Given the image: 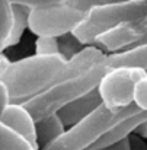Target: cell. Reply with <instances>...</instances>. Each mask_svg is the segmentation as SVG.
<instances>
[{"mask_svg": "<svg viewBox=\"0 0 147 150\" xmlns=\"http://www.w3.org/2000/svg\"><path fill=\"white\" fill-rule=\"evenodd\" d=\"M64 63L66 58L61 54H35L10 63L0 74V80L7 88L10 103H23L49 88Z\"/></svg>", "mask_w": 147, "mask_h": 150, "instance_id": "obj_1", "label": "cell"}, {"mask_svg": "<svg viewBox=\"0 0 147 150\" xmlns=\"http://www.w3.org/2000/svg\"><path fill=\"white\" fill-rule=\"evenodd\" d=\"M108 70L109 69L106 67L103 60L88 73L73 79L52 83L45 91H42L41 93H38L31 99L25 100L20 105L32 115L35 122L41 121L47 117L57 114L61 108H64L70 102L96 89L100 79L106 74Z\"/></svg>", "mask_w": 147, "mask_h": 150, "instance_id": "obj_2", "label": "cell"}, {"mask_svg": "<svg viewBox=\"0 0 147 150\" xmlns=\"http://www.w3.org/2000/svg\"><path fill=\"white\" fill-rule=\"evenodd\" d=\"M139 108L131 103L121 109H109L100 105L86 118L69 127L55 142L41 150H86L105 136L118 122L136 114Z\"/></svg>", "mask_w": 147, "mask_h": 150, "instance_id": "obj_3", "label": "cell"}, {"mask_svg": "<svg viewBox=\"0 0 147 150\" xmlns=\"http://www.w3.org/2000/svg\"><path fill=\"white\" fill-rule=\"evenodd\" d=\"M147 16V0H127L119 4L99 6L92 9L71 32L82 45H95L106 31Z\"/></svg>", "mask_w": 147, "mask_h": 150, "instance_id": "obj_4", "label": "cell"}, {"mask_svg": "<svg viewBox=\"0 0 147 150\" xmlns=\"http://www.w3.org/2000/svg\"><path fill=\"white\" fill-rule=\"evenodd\" d=\"M85 16V13L67 4L32 9L28 18V29L37 37L61 38L71 34Z\"/></svg>", "mask_w": 147, "mask_h": 150, "instance_id": "obj_5", "label": "cell"}, {"mask_svg": "<svg viewBox=\"0 0 147 150\" xmlns=\"http://www.w3.org/2000/svg\"><path fill=\"white\" fill-rule=\"evenodd\" d=\"M144 77H147V71L143 69H109L98 85L102 105L109 109H121L131 105L134 86Z\"/></svg>", "mask_w": 147, "mask_h": 150, "instance_id": "obj_6", "label": "cell"}, {"mask_svg": "<svg viewBox=\"0 0 147 150\" xmlns=\"http://www.w3.org/2000/svg\"><path fill=\"white\" fill-rule=\"evenodd\" d=\"M147 38V16L143 19L118 25L105 34H102L96 40V47L108 52H117L118 50H124L134 42Z\"/></svg>", "mask_w": 147, "mask_h": 150, "instance_id": "obj_7", "label": "cell"}, {"mask_svg": "<svg viewBox=\"0 0 147 150\" xmlns=\"http://www.w3.org/2000/svg\"><path fill=\"white\" fill-rule=\"evenodd\" d=\"M105 58L106 54L103 50H100L96 45H86L64 63L54 83L82 76L92 70L95 66H98L99 63H102Z\"/></svg>", "mask_w": 147, "mask_h": 150, "instance_id": "obj_8", "label": "cell"}, {"mask_svg": "<svg viewBox=\"0 0 147 150\" xmlns=\"http://www.w3.org/2000/svg\"><path fill=\"white\" fill-rule=\"evenodd\" d=\"M0 122L23 137L35 150H40L37 143L35 120L20 103H9L0 115Z\"/></svg>", "mask_w": 147, "mask_h": 150, "instance_id": "obj_9", "label": "cell"}, {"mask_svg": "<svg viewBox=\"0 0 147 150\" xmlns=\"http://www.w3.org/2000/svg\"><path fill=\"white\" fill-rule=\"evenodd\" d=\"M100 105H102V99L99 96L98 88H96L92 92L77 98L76 100L70 102L69 105H66L64 108H61L57 112V117L60 118L64 127H71L77 124L79 121H82L83 118H86L95 109H98Z\"/></svg>", "mask_w": 147, "mask_h": 150, "instance_id": "obj_10", "label": "cell"}, {"mask_svg": "<svg viewBox=\"0 0 147 150\" xmlns=\"http://www.w3.org/2000/svg\"><path fill=\"white\" fill-rule=\"evenodd\" d=\"M105 64L108 69L134 67V69H143L147 71V44L106 54Z\"/></svg>", "mask_w": 147, "mask_h": 150, "instance_id": "obj_11", "label": "cell"}, {"mask_svg": "<svg viewBox=\"0 0 147 150\" xmlns=\"http://www.w3.org/2000/svg\"><path fill=\"white\" fill-rule=\"evenodd\" d=\"M35 131H37V143L40 150L45 146L51 144L52 142H55L64 131L66 127L63 125V122L60 121V118L57 117V114L47 117L41 121L35 122Z\"/></svg>", "mask_w": 147, "mask_h": 150, "instance_id": "obj_12", "label": "cell"}, {"mask_svg": "<svg viewBox=\"0 0 147 150\" xmlns=\"http://www.w3.org/2000/svg\"><path fill=\"white\" fill-rule=\"evenodd\" d=\"M29 12L31 9L20 6V4H12V13H13V23H12V31H10V37L7 41V47H13L16 45L25 29L28 28V18H29Z\"/></svg>", "mask_w": 147, "mask_h": 150, "instance_id": "obj_13", "label": "cell"}, {"mask_svg": "<svg viewBox=\"0 0 147 150\" xmlns=\"http://www.w3.org/2000/svg\"><path fill=\"white\" fill-rule=\"evenodd\" d=\"M0 150H35L23 137L0 122Z\"/></svg>", "mask_w": 147, "mask_h": 150, "instance_id": "obj_14", "label": "cell"}, {"mask_svg": "<svg viewBox=\"0 0 147 150\" xmlns=\"http://www.w3.org/2000/svg\"><path fill=\"white\" fill-rule=\"evenodd\" d=\"M12 23H13L12 3L10 0H0V54L7 48Z\"/></svg>", "mask_w": 147, "mask_h": 150, "instance_id": "obj_15", "label": "cell"}, {"mask_svg": "<svg viewBox=\"0 0 147 150\" xmlns=\"http://www.w3.org/2000/svg\"><path fill=\"white\" fill-rule=\"evenodd\" d=\"M80 45L82 44L73 37V34H67V35L58 38V52L66 58V61L82 50Z\"/></svg>", "mask_w": 147, "mask_h": 150, "instance_id": "obj_16", "label": "cell"}, {"mask_svg": "<svg viewBox=\"0 0 147 150\" xmlns=\"http://www.w3.org/2000/svg\"><path fill=\"white\" fill-rule=\"evenodd\" d=\"M37 55H57L58 52V38L52 37H38L35 41Z\"/></svg>", "mask_w": 147, "mask_h": 150, "instance_id": "obj_17", "label": "cell"}, {"mask_svg": "<svg viewBox=\"0 0 147 150\" xmlns=\"http://www.w3.org/2000/svg\"><path fill=\"white\" fill-rule=\"evenodd\" d=\"M133 103H134L139 109L147 111V77L141 79V80L134 86Z\"/></svg>", "mask_w": 147, "mask_h": 150, "instance_id": "obj_18", "label": "cell"}, {"mask_svg": "<svg viewBox=\"0 0 147 150\" xmlns=\"http://www.w3.org/2000/svg\"><path fill=\"white\" fill-rule=\"evenodd\" d=\"M12 4H20L28 9H42V7H51V6H58L64 4L66 0H10Z\"/></svg>", "mask_w": 147, "mask_h": 150, "instance_id": "obj_19", "label": "cell"}, {"mask_svg": "<svg viewBox=\"0 0 147 150\" xmlns=\"http://www.w3.org/2000/svg\"><path fill=\"white\" fill-rule=\"evenodd\" d=\"M67 6H70L71 9H76L85 15H88L92 9L99 7V6H103V3L100 0H66Z\"/></svg>", "mask_w": 147, "mask_h": 150, "instance_id": "obj_20", "label": "cell"}, {"mask_svg": "<svg viewBox=\"0 0 147 150\" xmlns=\"http://www.w3.org/2000/svg\"><path fill=\"white\" fill-rule=\"evenodd\" d=\"M128 144H130V150H147V143L140 139L136 134H130L128 137Z\"/></svg>", "mask_w": 147, "mask_h": 150, "instance_id": "obj_21", "label": "cell"}, {"mask_svg": "<svg viewBox=\"0 0 147 150\" xmlns=\"http://www.w3.org/2000/svg\"><path fill=\"white\" fill-rule=\"evenodd\" d=\"M10 103V99H9V92H7V88L4 86V83L0 80V115L3 112V109Z\"/></svg>", "mask_w": 147, "mask_h": 150, "instance_id": "obj_22", "label": "cell"}, {"mask_svg": "<svg viewBox=\"0 0 147 150\" xmlns=\"http://www.w3.org/2000/svg\"><path fill=\"white\" fill-rule=\"evenodd\" d=\"M102 150H130L128 139H122V140H119V142H117V143H114V144H111Z\"/></svg>", "mask_w": 147, "mask_h": 150, "instance_id": "obj_23", "label": "cell"}, {"mask_svg": "<svg viewBox=\"0 0 147 150\" xmlns=\"http://www.w3.org/2000/svg\"><path fill=\"white\" fill-rule=\"evenodd\" d=\"M133 134H136V136H139L140 139H147V121L144 122H141L140 125H137L136 127V130L133 131Z\"/></svg>", "mask_w": 147, "mask_h": 150, "instance_id": "obj_24", "label": "cell"}, {"mask_svg": "<svg viewBox=\"0 0 147 150\" xmlns=\"http://www.w3.org/2000/svg\"><path fill=\"white\" fill-rule=\"evenodd\" d=\"M10 64V60L4 55V54H0V74L7 69V66Z\"/></svg>", "mask_w": 147, "mask_h": 150, "instance_id": "obj_25", "label": "cell"}, {"mask_svg": "<svg viewBox=\"0 0 147 150\" xmlns=\"http://www.w3.org/2000/svg\"><path fill=\"white\" fill-rule=\"evenodd\" d=\"M103 3V6H109V4H119V3H124L127 0H100Z\"/></svg>", "mask_w": 147, "mask_h": 150, "instance_id": "obj_26", "label": "cell"}]
</instances>
